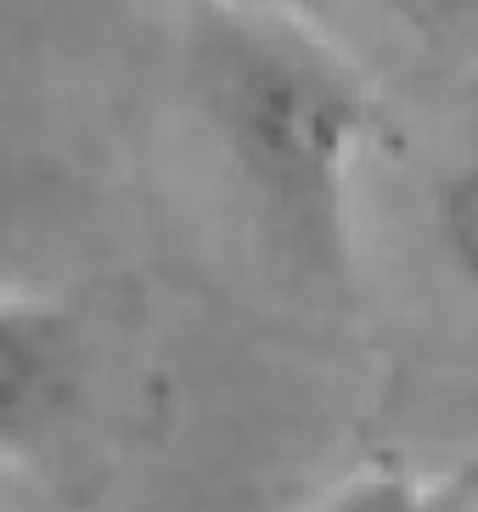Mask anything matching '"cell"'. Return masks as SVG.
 Returning <instances> with one entry per match:
<instances>
[{
  "label": "cell",
  "mask_w": 478,
  "mask_h": 512,
  "mask_svg": "<svg viewBox=\"0 0 478 512\" xmlns=\"http://www.w3.org/2000/svg\"><path fill=\"white\" fill-rule=\"evenodd\" d=\"M214 119L248 186L293 237L310 248L344 237L366 96L338 62L270 34L231 40L214 62Z\"/></svg>",
  "instance_id": "cell-1"
},
{
  "label": "cell",
  "mask_w": 478,
  "mask_h": 512,
  "mask_svg": "<svg viewBox=\"0 0 478 512\" xmlns=\"http://www.w3.org/2000/svg\"><path fill=\"white\" fill-rule=\"evenodd\" d=\"M79 332L62 304L0 299V451H23L74 406Z\"/></svg>",
  "instance_id": "cell-2"
},
{
  "label": "cell",
  "mask_w": 478,
  "mask_h": 512,
  "mask_svg": "<svg viewBox=\"0 0 478 512\" xmlns=\"http://www.w3.org/2000/svg\"><path fill=\"white\" fill-rule=\"evenodd\" d=\"M315 512H467V496L456 484L417 479V473H366L338 484Z\"/></svg>",
  "instance_id": "cell-3"
},
{
  "label": "cell",
  "mask_w": 478,
  "mask_h": 512,
  "mask_svg": "<svg viewBox=\"0 0 478 512\" xmlns=\"http://www.w3.org/2000/svg\"><path fill=\"white\" fill-rule=\"evenodd\" d=\"M439 237L445 254L478 282V164L456 169L439 192Z\"/></svg>",
  "instance_id": "cell-4"
},
{
  "label": "cell",
  "mask_w": 478,
  "mask_h": 512,
  "mask_svg": "<svg viewBox=\"0 0 478 512\" xmlns=\"http://www.w3.org/2000/svg\"><path fill=\"white\" fill-rule=\"evenodd\" d=\"M225 6H242V12H299L310 0H225Z\"/></svg>",
  "instance_id": "cell-5"
},
{
  "label": "cell",
  "mask_w": 478,
  "mask_h": 512,
  "mask_svg": "<svg viewBox=\"0 0 478 512\" xmlns=\"http://www.w3.org/2000/svg\"><path fill=\"white\" fill-rule=\"evenodd\" d=\"M389 6H405V12H439V6H450V0H389Z\"/></svg>",
  "instance_id": "cell-6"
}]
</instances>
